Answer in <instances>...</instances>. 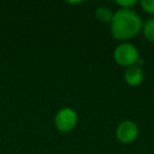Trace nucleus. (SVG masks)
Masks as SVG:
<instances>
[{
  "instance_id": "obj_3",
  "label": "nucleus",
  "mask_w": 154,
  "mask_h": 154,
  "mask_svg": "<svg viewBox=\"0 0 154 154\" xmlns=\"http://www.w3.org/2000/svg\"><path fill=\"white\" fill-rule=\"evenodd\" d=\"M78 122V115L76 111L72 108H61L56 113L54 122L55 126L60 132H69L76 127Z\"/></svg>"
},
{
  "instance_id": "obj_4",
  "label": "nucleus",
  "mask_w": 154,
  "mask_h": 154,
  "mask_svg": "<svg viewBox=\"0 0 154 154\" xmlns=\"http://www.w3.org/2000/svg\"><path fill=\"white\" fill-rule=\"evenodd\" d=\"M138 126L132 120H124L116 128V137L122 143H130L137 138Z\"/></svg>"
},
{
  "instance_id": "obj_7",
  "label": "nucleus",
  "mask_w": 154,
  "mask_h": 154,
  "mask_svg": "<svg viewBox=\"0 0 154 154\" xmlns=\"http://www.w3.org/2000/svg\"><path fill=\"white\" fill-rule=\"evenodd\" d=\"M141 30L143 32V36L151 42H154V17L150 18L145 23H143Z\"/></svg>"
},
{
  "instance_id": "obj_9",
  "label": "nucleus",
  "mask_w": 154,
  "mask_h": 154,
  "mask_svg": "<svg viewBox=\"0 0 154 154\" xmlns=\"http://www.w3.org/2000/svg\"><path fill=\"white\" fill-rule=\"evenodd\" d=\"M116 3L122 9H132L137 3L136 0H116Z\"/></svg>"
},
{
  "instance_id": "obj_8",
  "label": "nucleus",
  "mask_w": 154,
  "mask_h": 154,
  "mask_svg": "<svg viewBox=\"0 0 154 154\" xmlns=\"http://www.w3.org/2000/svg\"><path fill=\"white\" fill-rule=\"evenodd\" d=\"M140 5L143 11L150 14H154V0H141Z\"/></svg>"
},
{
  "instance_id": "obj_6",
  "label": "nucleus",
  "mask_w": 154,
  "mask_h": 154,
  "mask_svg": "<svg viewBox=\"0 0 154 154\" xmlns=\"http://www.w3.org/2000/svg\"><path fill=\"white\" fill-rule=\"evenodd\" d=\"M114 13L108 7H98L95 11V17L103 23H111Z\"/></svg>"
},
{
  "instance_id": "obj_5",
  "label": "nucleus",
  "mask_w": 154,
  "mask_h": 154,
  "mask_svg": "<svg viewBox=\"0 0 154 154\" xmlns=\"http://www.w3.org/2000/svg\"><path fill=\"white\" fill-rule=\"evenodd\" d=\"M125 82L131 87H137L143 80V71L139 64H133L125 71Z\"/></svg>"
},
{
  "instance_id": "obj_2",
  "label": "nucleus",
  "mask_w": 154,
  "mask_h": 154,
  "mask_svg": "<svg viewBox=\"0 0 154 154\" xmlns=\"http://www.w3.org/2000/svg\"><path fill=\"white\" fill-rule=\"evenodd\" d=\"M113 56L118 64L127 68L135 64L139 60L138 49L136 45L130 42H122L118 45L114 50Z\"/></svg>"
},
{
  "instance_id": "obj_1",
  "label": "nucleus",
  "mask_w": 154,
  "mask_h": 154,
  "mask_svg": "<svg viewBox=\"0 0 154 154\" xmlns=\"http://www.w3.org/2000/svg\"><path fill=\"white\" fill-rule=\"evenodd\" d=\"M143 29V21L138 14L132 9H118L114 13L110 30L114 38L128 40L133 38Z\"/></svg>"
}]
</instances>
